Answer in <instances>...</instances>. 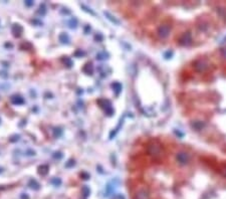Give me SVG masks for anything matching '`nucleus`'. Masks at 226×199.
<instances>
[{
  "label": "nucleus",
  "instance_id": "1",
  "mask_svg": "<svg viewBox=\"0 0 226 199\" xmlns=\"http://www.w3.org/2000/svg\"><path fill=\"white\" fill-rule=\"evenodd\" d=\"M150 191L148 188L146 187H142V188H139L135 193L134 199H150Z\"/></svg>",
  "mask_w": 226,
  "mask_h": 199
},
{
  "label": "nucleus",
  "instance_id": "2",
  "mask_svg": "<svg viewBox=\"0 0 226 199\" xmlns=\"http://www.w3.org/2000/svg\"><path fill=\"white\" fill-rule=\"evenodd\" d=\"M148 151H149V154L154 157H159L161 156L162 153V148L160 145L158 144H151L148 148Z\"/></svg>",
  "mask_w": 226,
  "mask_h": 199
},
{
  "label": "nucleus",
  "instance_id": "3",
  "mask_svg": "<svg viewBox=\"0 0 226 199\" xmlns=\"http://www.w3.org/2000/svg\"><path fill=\"white\" fill-rule=\"evenodd\" d=\"M190 158H191V157H190V155L188 153H186V152H180L177 155L178 162L182 164V165H186V164L190 161Z\"/></svg>",
  "mask_w": 226,
  "mask_h": 199
},
{
  "label": "nucleus",
  "instance_id": "4",
  "mask_svg": "<svg viewBox=\"0 0 226 199\" xmlns=\"http://www.w3.org/2000/svg\"><path fill=\"white\" fill-rule=\"evenodd\" d=\"M170 33V27L168 25H161V26L158 28V34L162 37V38H165L167 37Z\"/></svg>",
  "mask_w": 226,
  "mask_h": 199
},
{
  "label": "nucleus",
  "instance_id": "5",
  "mask_svg": "<svg viewBox=\"0 0 226 199\" xmlns=\"http://www.w3.org/2000/svg\"><path fill=\"white\" fill-rule=\"evenodd\" d=\"M11 30H12V33L14 36H20V34L22 33V27L20 26L19 24H13L12 25V28H11Z\"/></svg>",
  "mask_w": 226,
  "mask_h": 199
},
{
  "label": "nucleus",
  "instance_id": "6",
  "mask_svg": "<svg viewBox=\"0 0 226 199\" xmlns=\"http://www.w3.org/2000/svg\"><path fill=\"white\" fill-rule=\"evenodd\" d=\"M11 103H12L13 105H22L23 103H24V100H23V98H21L20 96H12L11 97Z\"/></svg>",
  "mask_w": 226,
  "mask_h": 199
},
{
  "label": "nucleus",
  "instance_id": "7",
  "mask_svg": "<svg viewBox=\"0 0 226 199\" xmlns=\"http://www.w3.org/2000/svg\"><path fill=\"white\" fill-rule=\"evenodd\" d=\"M103 14H105L106 17H107L109 20H111V21H112L113 23H115V24H120L119 20H118L117 18L115 17V16H113L112 14H111L110 12H108V11H105V12H103Z\"/></svg>",
  "mask_w": 226,
  "mask_h": 199
},
{
  "label": "nucleus",
  "instance_id": "8",
  "mask_svg": "<svg viewBox=\"0 0 226 199\" xmlns=\"http://www.w3.org/2000/svg\"><path fill=\"white\" fill-rule=\"evenodd\" d=\"M48 170H49V168L47 165H41V166H39V168H38V172H39V174H41V175H46L48 173Z\"/></svg>",
  "mask_w": 226,
  "mask_h": 199
},
{
  "label": "nucleus",
  "instance_id": "9",
  "mask_svg": "<svg viewBox=\"0 0 226 199\" xmlns=\"http://www.w3.org/2000/svg\"><path fill=\"white\" fill-rule=\"evenodd\" d=\"M60 42H62V43H69V35L67 34H65V33H62V34H60Z\"/></svg>",
  "mask_w": 226,
  "mask_h": 199
},
{
  "label": "nucleus",
  "instance_id": "10",
  "mask_svg": "<svg viewBox=\"0 0 226 199\" xmlns=\"http://www.w3.org/2000/svg\"><path fill=\"white\" fill-rule=\"evenodd\" d=\"M81 7L82 9H84V10L86 11V12L89 13V14H91V15H94V16H96V15L95 11H94V10H91V8H89V7H88V6H86V5H84V4H81Z\"/></svg>",
  "mask_w": 226,
  "mask_h": 199
},
{
  "label": "nucleus",
  "instance_id": "11",
  "mask_svg": "<svg viewBox=\"0 0 226 199\" xmlns=\"http://www.w3.org/2000/svg\"><path fill=\"white\" fill-rule=\"evenodd\" d=\"M69 25L70 28H75L77 26V20L75 18H72V19L69 21Z\"/></svg>",
  "mask_w": 226,
  "mask_h": 199
},
{
  "label": "nucleus",
  "instance_id": "12",
  "mask_svg": "<svg viewBox=\"0 0 226 199\" xmlns=\"http://www.w3.org/2000/svg\"><path fill=\"white\" fill-rule=\"evenodd\" d=\"M29 186L31 187V188H34V189H38L39 188V184L36 182V180H30L29 182Z\"/></svg>",
  "mask_w": 226,
  "mask_h": 199
},
{
  "label": "nucleus",
  "instance_id": "13",
  "mask_svg": "<svg viewBox=\"0 0 226 199\" xmlns=\"http://www.w3.org/2000/svg\"><path fill=\"white\" fill-rule=\"evenodd\" d=\"M62 134V131L60 130V128H55V131H53V135H55V138H57V137H60V135Z\"/></svg>",
  "mask_w": 226,
  "mask_h": 199
},
{
  "label": "nucleus",
  "instance_id": "14",
  "mask_svg": "<svg viewBox=\"0 0 226 199\" xmlns=\"http://www.w3.org/2000/svg\"><path fill=\"white\" fill-rule=\"evenodd\" d=\"M51 183L55 184V186H58V185L62 184V180L60 178H53V179H51Z\"/></svg>",
  "mask_w": 226,
  "mask_h": 199
},
{
  "label": "nucleus",
  "instance_id": "15",
  "mask_svg": "<svg viewBox=\"0 0 226 199\" xmlns=\"http://www.w3.org/2000/svg\"><path fill=\"white\" fill-rule=\"evenodd\" d=\"M113 88L115 89V91H117V93H119L120 91H121V89H122V86H121V85H120L119 83H115V84H113Z\"/></svg>",
  "mask_w": 226,
  "mask_h": 199
},
{
  "label": "nucleus",
  "instance_id": "16",
  "mask_svg": "<svg viewBox=\"0 0 226 199\" xmlns=\"http://www.w3.org/2000/svg\"><path fill=\"white\" fill-rule=\"evenodd\" d=\"M46 12V9H45V6L44 5H40L39 7V10H38V13H41V15H44Z\"/></svg>",
  "mask_w": 226,
  "mask_h": 199
},
{
  "label": "nucleus",
  "instance_id": "17",
  "mask_svg": "<svg viewBox=\"0 0 226 199\" xmlns=\"http://www.w3.org/2000/svg\"><path fill=\"white\" fill-rule=\"evenodd\" d=\"M82 191H84V195H86V196L89 194V189L86 186H84V188H82Z\"/></svg>",
  "mask_w": 226,
  "mask_h": 199
},
{
  "label": "nucleus",
  "instance_id": "18",
  "mask_svg": "<svg viewBox=\"0 0 226 199\" xmlns=\"http://www.w3.org/2000/svg\"><path fill=\"white\" fill-rule=\"evenodd\" d=\"M13 139H10V140H9V141H10V142H15V141H18V140H19V136H13Z\"/></svg>",
  "mask_w": 226,
  "mask_h": 199
},
{
  "label": "nucleus",
  "instance_id": "19",
  "mask_svg": "<svg viewBox=\"0 0 226 199\" xmlns=\"http://www.w3.org/2000/svg\"><path fill=\"white\" fill-rule=\"evenodd\" d=\"M72 165H74V161L70 160V161H69V163L65 164V167H70V166H72Z\"/></svg>",
  "mask_w": 226,
  "mask_h": 199
},
{
  "label": "nucleus",
  "instance_id": "20",
  "mask_svg": "<svg viewBox=\"0 0 226 199\" xmlns=\"http://www.w3.org/2000/svg\"><path fill=\"white\" fill-rule=\"evenodd\" d=\"M96 40H102V39H103V36H102V34H96Z\"/></svg>",
  "mask_w": 226,
  "mask_h": 199
},
{
  "label": "nucleus",
  "instance_id": "21",
  "mask_svg": "<svg viewBox=\"0 0 226 199\" xmlns=\"http://www.w3.org/2000/svg\"><path fill=\"white\" fill-rule=\"evenodd\" d=\"M25 5L31 6V5H33V2H32V1H25Z\"/></svg>",
  "mask_w": 226,
  "mask_h": 199
}]
</instances>
